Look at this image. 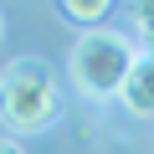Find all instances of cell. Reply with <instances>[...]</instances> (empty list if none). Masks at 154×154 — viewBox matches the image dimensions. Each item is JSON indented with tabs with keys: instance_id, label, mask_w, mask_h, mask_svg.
Wrapping results in <instances>:
<instances>
[{
	"instance_id": "5",
	"label": "cell",
	"mask_w": 154,
	"mask_h": 154,
	"mask_svg": "<svg viewBox=\"0 0 154 154\" xmlns=\"http://www.w3.org/2000/svg\"><path fill=\"white\" fill-rule=\"evenodd\" d=\"M134 16H139V31H144V36H154V0H149V5H139Z\"/></svg>"
},
{
	"instance_id": "6",
	"label": "cell",
	"mask_w": 154,
	"mask_h": 154,
	"mask_svg": "<svg viewBox=\"0 0 154 154\" xmlns=\"http://www.w3.org/2000/svg\"><path fill=\"white\" fill-rule=\"evenodd\" d=\"M0 154H26V144H16V139H0Z\"/></svg>"
},
{
	"instance_id": "2",
	"label": "cell",
	"mask_w": 154,
	"mask_h": 154,
	"mask_svg": "<svg viewBox=\"0 0 154 154\" xmlns=\"http://www.w3.org/2000/svg\"><path fill=\"white\" fill-rule=\"evenodd\" d=\"M134 62H139V46L123 31H108V26L82 31L72 41V82L88 98H118V88L134 72Z\"/></svg>"
},
{
	"instance_id": "4",
	"label": "cell",
	"mask_w": 154,
	"mask_h": 154,
	"mask_svg": "<svg viewBox=\"0 0 154 154\" xmlns=\"http://www.w3.org/2000/svg\"><path fill=\"white\" fill-rule=\"evenodd\" d=\"M57 16H62V21H72V26L98 31V26H108L113 5H108V0H62V5H57Z\"/></svg>"
},
{
	"instance_id": "1",
	"label": "cell",
	"mask_w": 154,
	"mask_h": 154,
	"mask_svg": "<svg viewBox=\"0 0 154 154\" xmlns=\"http://www.w3.org/2000/svg\"><path fill=\"white\" fill-rule=\"evenodd\" d=\"M57 118V72L41 57H16L0 72V123L16 134H41Z\"/></svg>"
},
{
	"instance_id": "7",
	"label": "cell",
	"mask_w": 154,
	"mask_h": 154,
	"mask_svg": "<svg viewBox=\"0 0 154 154\" xmlns=\"http://www.w3.org/2000/svg\"><path fill=\"white\" fill-rule=\"evenodd\" d=\"M0 41H5V16H0Z\"/></svg>"
},
{
	"instance_id": "3",
	"label": "cell",
	"mask_w": 154,
	"mask_h": 154,
	"mask_svg": "<svg viewBox=\"0 0 154 154\" xmlns=\"http://www.w3.org/2000/svg\"><path fill=\"white\" fill-rule=\"evenodd\" d=\"M118 103L134 113V118H154V62L139 51L134 72L123 77V88H118Z\"/></svg>"
}]
</instances>
